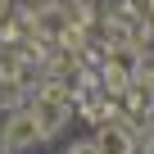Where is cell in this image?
Segmentation results:
<instances>
[{"instance_id": "obj_3", "label": "cell", "mask_w": 154, "mask_h": 154, "mask_svg": "<svg viewBox=\"0 0 154 154\" xmlns=\"http://www.w3.org/2000/svg\"><path fill=\"white\" fill-rule=\"evenodd\" d=\"M91 145H95L100 154H136V136H131V127H122V122H104Z\"/></svg>"}, {"instance_id": "obj_1", "label": "cell", "mask_w": 154, "mask_h": 154, "mask_svg": "<svg viewBox=\"0 0 154 154\" xmlns=\"http://www.w3.org/2000/svg\"><path fill=\"white\" fill-rule=\"evenodd\" d=\"M68 113H72V95H68L63 86H45V91L32 100V118L41 122V136H54V131L68 122Z\"/></svg>"}, {"instance_id": "obj_2", "label": "cell", "mask_w": 154, "mask_h": 154, "mask_svg": "<svg viewBox=\"0 0 154 154\" xmlns=\"http://www.w3.org/2000/svg\"><path fill=\"white\" fill-rule=\"evenodd\" d=\"M45 136H41V122L32 118V109H14L5 118V149H32Z\"/></svg>"}, {"instance_id": "obj_4", "label": "cell", "mask_w": 154, "mask_h": 154, "mask_svg": "<svg viewBox=\"0 0 154 154\" xmlns=\"http://www.w3.org/2000/svg\"><path fill=\"white\" fill-rule=\"evenodd\" d=\"M131 82H136V77H131V54H127V50H113L109 63H104V86L118 95V91H127Z\"/></svg>"}, {"instance_id": "obj_5", "label": "cell", "mask_w": 154, "mask_h": 154, "mask_svg": "<svg viewBox=\"0 0 154 154\" xmlns=\"http://www.w3.org/2000/svg\"><path fill=\"white\" fill-rule=\"evenodd\" d=\"M68 154H100V149H95V145H91V140H77V145H72V149H68Z\"/></svg>"}]
</instances>
